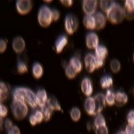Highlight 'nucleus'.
Here are the masks:
<instances>
[{"label":"nucleus","mask_w":134,"mask_h":134,"mask_svg":"<svg viewBox=\"0 0 134 134\" xmlns=\"http://www.w3.org/2000/svg\"><path fill=\"white\" fill-rule=\"evenodd\" d=\"M68 42H69V39L66 36L63 35L60 36L55 43V48L57 53L60 54L63 52L64 48L68 44Z\"/></svg>","instance_id":"f3484780"},{"label":"nucleus","mask_w":134,"mask_h":134,"mask_svg":"<svg viewBox=\"0 0 134 134\" xmlns=\"http://www.w3.org/2000/svg\"><path fill=\"white\" fill-rule=\"evenodd\" d=\"M43 73H44V69L40 63H36L32 67V75L36 79H39L42 76Z\"/></svg>","instance_id":"5701e85b"},{"label":"nucleus","mask_w":134,"mask_h":134,"mask_svg":"<svg viewBox=\"0 0 134 134\" xmlns=\"http://www.w3.org/2000/svg\"><path fill=\"white\" fill-rule=\"evenodd\" d=\"M125 134H134V125L128 124L125 127Z\"/></svg>","instance_id":"79ce46f5"},{"label":"nucleus","mask_w":134,"mask_h":134,"mask_svg":"<svg viewBox=\"0 0 134 134\" xmlns=\"http://www.w3.org/2000/svg\"><path fill=\"white\" fill-rule=\"evenodd\" d=\"M7 42L3 39H0V53H3L6 50Z\"/></svg>","instance_id":"58836bf2"},{"label":"nucleus","mask_w":134,"mask_h":134,"mask_svg":"<svg viewBox=\"0 0 134 134\" xmlns=\"http://www.w3.org/2000/svg\"><path fill=\"white\" fill-rule=\"evenodd\" d=\"M96 134H108V129L106 125H103L96 128L95 130Z\"/></svg>","instance_id":"f704fd0d"},{"label":"nucleus","mask_w":134,"mask_h":134,"mask_svg":"<svg viewBox=\"0 0 134 134\" xmlns=\"http://www.w3.org/2000/svg\"><path fill=\"white\" fill-rule=\"evenodd\" d=\"M97 2L95 0H85L82 2V9L86 15H93L96 12Z\"/></svg>","instance_id":"0eeeda50"},{"label":"nucleus","mask_w":134,"mask_h":134,"mask_svg":"<svg viewBox=\"0 0 134 134\" xmlns=\"http://www.w3.org/2000/svg\"><path fill=\"white\" fill-rule=\"evenodd\" d=\"M26 101L33 109L36 108L38 106L36 95L31 89L27 88H26Z\"/></svg>","instance_id":"4468645a"},{"label":"nucleus","mask_w":134,"mask_h":134,"mask_svg":"<svg viewBox=\"0 0 134 134\" xmlns=\"http://www.w3.org/2000/svg\"><path fill=\"white\" fill-rule=\"evenodd\" d=\"M94 101V104H95V113L96 115L97 114L101 113V111L105 107V104H106V101H105V97L103 94L102 93H99L97 95L93 97Z\"/></svg>","instance_id":"6e6552de"},{"label":"nucleus","mask_w":134,"mask_h":134,"mask_svg":"<svg viewBox=\"0 0 134 134\" xmlns=\"http://www.w3.org/2000/svg\"><path fill=\"white\" fill-rule=\"evenodd\" d=\"M16 9L21 15H26L32 10V3L30 0H18L16 2Z\"/></svg>","instance_id":"39448f33"},{"label":"nucleus","mask_w":134,"mask_h":134,"mask_svg":"<svg viewBox=\"0 0 134 134\" xmlns=\"http://www.w3.org/2000/svg\"><path fill=\"white\" fill-rule=\"evenodd\" d=\"M127 120L129 125H134V111L131 110L129 112L127 116Z\"/></svg>","instance_id":"4c0bfd02"},{"label":"nucleus","mask_w":134,"mask_h":134,"mask_svg":"<svg viewBox=\"0 0 134 134\" xmlns=\"http://www.w3.org/2000/svg\"><path fill=\"white\" fill-rule=\"evenodd\" d=\"M13 126H14V125H13L12 121L9 119H7L6 120H5V127L6 131H9Z\"/></svg>","instance_id":"37998d69"},{"label":"nucleus","mask_w":134,"mask_h":134,"mask_svg":"<svg viewBox=\"0 0 134 134\" xmlns=\"http://www.w3.org/2000/svg\"><path fill=\"white\" fill-rule=\"evenodd\" d=\"M61 3L66 7H71L73 5V2L71 0H62Z\"/></svg>","instance_id":"c03bdc74"},{"label":"nucleus","mask_w":134,"mask_h":134,"mask_svg":"<svg viewBox=\"0 0 134 134\" xmlns=\"http://www.w3.org/2000/svg\"><path fill=\"white\" fill-rule=\"evenodd\" d=\"M13 100L16 102L24 103L26 101V88L23 87H18L15 88L13 93Z\"/></svg>","instance_id":"ddd939ff"},{"label":"nucleus","mask_w":134,"mask_h":134,"mask_svg":"<svg viewBox=\"0 0 134 134\" xmlns=\"http://www.w3.org/2000/svg\"><path fill=\"white\" fill-rule=\"evenodd\" d=\"M52 18H53V21H58L60 18V14L59 11L57 9H52Z\"/></svg>","instance_id":"ea45409f"},{"label":"nucleus","mask_w":134,"mask_h":134,"mask_svg":"<svg viewBox=\"0 0 134 134\" xmlns=\"http://www.w3.org/2000/svg\"><path fill=\"white\" fill-rule=\"evenodd\" d=\"M85 109L90 115H96L95 113V104L93 97H88L85 102Z\"/></svg>","instance_id":"a211bd4d"},{"label":"nucleus","mask_w":134,"mask_h":134,"mask_svg":"<svg viewBox=\"0 0 134 134\" xmlns=\"http://www.w3.org/2000/svg\"><path fill=\"white\" fill-rule=\"evenodd\" d=\"M81 91L85 94L86 96L90 97V96L93 94V84H92L91 81L88 78H85L82 80L81 82Z\"/></svg>","instance_id":"f8f14e48"},{"label":"nucleus","mask_w":134,"mask_h":134,"mask_svg":"<svg viewBox=\"0 0 134 134\" xmlns=\"http://www.w3.org/2000/svg\"><path fill=\"white\" fill-rule=\"evenodd\" d=\"M115 2L113 1H108V0H102L100 2V7L104 12L107 14L108 11L113 6Z\"/></svg>","instance_id":"cd10ccee"},{"label":"nucleus","mask_w":134,"mask_h":134,"mask_svg":"<svg viewBox=\"0 0 134 134\" xmlns=\"http://www.w3.org/2000/svg\"><path fill=\"white\" fill-rule=\"evenodd\" d=\"M83 24L87 30H95L96 25H95V20H94V15H85L83 18Z\"/></svg>","instance_id":"aec40b11"},{"label":"nucleus","mask_w":134,"mask_h":134,"mask_svg":"<svg viewBox=\"0 0 134 134\" xmlns=\"http://www.w3.org/2000/svg\"><path fill=\"white\" fill-rule=\"evenodd\" d=\"M38 20L39 24L42 27H46L50 26L53 21L52 9L46 5L42 6L38 12Z\"/></svg>","instance_id":"f03ea898"},{"label":"nucleus","mask_w":134,"mask_h":134,"mask_svg":"<svg viewBox=\"0 0 134 134\" xmlns=\"http://www.w3.org/2000/svg\"><path fill=\"white\" fill-rule=\"evenodd\" d=\"M46 105L48 107L52 110V111H62V108H61L60 105L59 103L58 102V100L54 97H51L48 98V102L46 103Z\"/></svg>","instance_id":"4be33fe9"},{"label":"nucleus","mask_w":134,"mask_h":134,"mask_svg":"<svg viewBox=\"0 0 134 134\" xmlns=\"http://www.w3.org/2000/svg\"><path fill=\"white\" fill-rule=\"evenodd\" d=\"M107 17L111 24H118L121 23L125 18L124 9L120 5L115 3L107 13Z\"/></svg>","instance_id":"f257e3e1"},{"label":"nucleus","mask_w":134,"mask_h":134,"mask_svg":"<svg viewBox=\"0 0 134 134\" xmlns=\"http://www.w3.org/2000/svg\"><path fill=\"white\" fill-rule=\"evenodd\" d=\"M86 45L88 49H95L99 46V37L97 34L91 32L86 37Z\"/></svg>","instance_id":"1a4fd4ad"},{"label":"nucleus","mask_w":134,"mask_h":134,"mask_svg":"<svg viewBox=\"0 0 134 134\" xmlns=\"http://www.w3.org/2000/svg\"><path fill=\"white\" fill-rule=\"evenodd\" d=\"M69 64L76 70L77 73L81 72V70H82V64L79 58H76V57H72V58L70 60Z\"/></svg>","instance_id":"393cba45"},{"label":"nucleus","mask_w":134,"mask_h":134,"mask_svg":"<svg viewBox=\"0 0 134 134\" xmlns=\"http://www.w3.org/2000/svg\"><path fill=\"white\" fill-rule=\"evenodd\" d=\"M107 54H108V50L105 46H102V45H99L95 48V55L94 56L99 60L105 62Z\"/></svg>","instance_id":"6ab92c4d"},{"label":"nucleus","mask_w":134,"mask_h":134,"mask_svg":"<svg viewBox=\"0 0 134 134\" xmlns=\"http://www.w3.org/2000/svg\"><path fill=\"white\" fill-rule=\"evenodd\" d=\"M70 115L71 119H72V121L76 122L79 121V119H81V111L79 108L77 107H73L71 111L70 112Z\"/></svg>","instance_id":"c85d7f7f"},{"label":"nucleus","mask_w":134,"mask_h":134,"mask_svg":"<svg viewBox=\"0 0 134 134\" xmlns=\"http://www.w3.org/2000/svg\"><path fill=\"white\" fill-rule=\"evenodd\" d=\"M9 96V88L5 82H0V102L5 100Z\"/></svg>","instance_id":"b1692460"},{"label":"nucleus","mask_w":134,"mask_h":134,"mask_svg":"<svg viewBox=\"0 0 134 134\" xmlns=\"http://www.w3.org/2000/svg\"><path fill=\"white\" fill-rule=\"evenodd\" d=\"M94 125L95 127H99L103 125H106V121H105V117H103L101 113L97 115L94 121Z\"/></svg>","instance_id":"7c9ffc66"},{"label":"nucleus","mask_w":134,"mask_h":134,"mask_svg":"<svg viewBox=\"0 0 134 134\" xmlns=\"http://www.w3.org/2000/svg\"><path fill=\"white\" fill-rule=\"evenodd\" d=\"M36 95L38 106H39L40 108H42L45 105H46L48 97L47 92L46 91V90L40 89V90L38 91Z\"/></svg>","instance_id":"2eb2a0df"},{"label":"nucleus","mask_w":134,"mask_h":134,"mask_svg":"<svg viewBox=\"0 0 134 134\" xmlns=\"http://www.w3.org/2000/svg\"><path fill=\"white\" fill-rule=\"evenodd\" d=\"M85 66L87 71L89 73H92L93 72L96 70V57L94 54L89 53L86 55L85 57Z\"/></svg>","instance_id":"423d86ee"},{"label":"nucleus","mask_w":134,"mask_h":134,"mask_svg":"<svg viewBox=\"0 0 134 134\" xmlns=\"http://www.w3.org/2000/svg\"><path fill=\"white\" fill-rule=\"evenodd\" d=\"M110 68H111V70H112V72L114 73L118 72L121 69V64L119 61L117 59H113L111 62Z\"/></svg>","instance_id":"72a5a7b5"},{"label":"nucleus","mask_w":134,"mask_h":134,"mask_svg":"<svg viewBox=\"0 0 134 134\" xmlns=\"http://www.w3.org/2000/svg\"><path fill=\"white\" fill-rule=\"evenodd\" d=\"M34 116L35 117V119H36L37 122H38V124L42 123V121L44 120V116H43V114L41 111H36L35 113L34 114Z\"/></svg>","instance_id":"c9c22d12"},{"label":"nucleus","mask_w":134,"mask_h":134,"mask_svg":"<svg viewBox=\"0 0 134 134\" xmlns=\"http://www.w3.org/2000/svg\"><path fill=\"white\" fill-rule=\"evenodd\" d=\"M41 111L44 116V120L46 121H48L52 116V111L48 107L47 105H45L44 107L41 108Z\"/></svg>","instance_id":"2f4dec72"},{"label":"nucleus","mask_w":134,"mask_h":134,"mask_svg":"<svg viewBox=\"0 0 134 134\" xmlns=\"http://www.w3.org/2000/svg\"><path fill=\"white\" fill-rule=\"evenodd\" d=\"M65 74L66 76L69 78V79H73L76 77L78 73L76 72V70L69 64L65 68Z\"/></svg>","instance_id":"c756f323"},{"label":"nucleus","mask_w":134,"mask_h":134,"mask_svg":"<svg viewBox=\"0 0 134 134\" xmlns=\"http://www.w3.org/2000/svg\"><path fill=\"white\" fill-rule=\"evenodd\" d=\"M117 134H125V131H119V132L117 133Z\"/></svg>","instance_id":"49530a36"},{"label":"nucleus","mask_w":134,"mask_h":134,"mask_svg":"<svg viewBox=\"0 0 134 134\" xmlns=\"http://www.w3.org/2000/svg\"><path fill=\"white\" fill-rule=\"evenodd\" d=\"M0 130H1V128H0Z\"/></svg>","instance_id":"09e8293b"},{"label":"nucleus","mask_w":134,"mask_h":134,"mask_svg":"<svg viewBox=\"0 0 134 134\" xmlns=\"http://www.w3.org/2000/svg\"><path fill=\"white\" fill-rule=\"evenodd\" d=\"M12 110L14 117L17 120L24 119L28 112V108L26 103L16 102L14 100H13L12 104Z\"/></svg>","instance_id":"7ed1b4c3"},{"label":"nucleus","mask_w":134,"mask_h":134,"mask_svg":"<svg viewBox=\"0 0 134 134\" xmlns=\"http://www.w3.org/2000/svg\"><path fill=\"white\" fill-rule=\"evenodd\" d=\"M12 48L16 53L20 54L23 52L26 48V42L21 36H17L12 42Z\"/></svg>","instance_id":"9d476101"},{"label":"nucleus","mask_w":134,"mask_h":134,"mask_svg":"<svg viewBox=\"0 0 134 134\" xmlns=\"http://www.w3.org/2000/svg\"><path fill=\"white\" fill-rule=\"evenodd\" d=\"M8 113V109L5 105L0 103V117L3 118L7 116Z\"/></svg>","instance_id":"e433bc0d"},{"label":"nucleus","mask_w":134,"mask_h":134,"mask_svg":"<svg viewBox=\"0 0 134 134\" xmlns=\"http://www.w3.org/2000/svg\"><path fill=\"white\" fill-rule=\"evenodd\" d=\"M124 15L127 20L134 19V0H127L125 2L124 9Z\"/></svg>","instance_id":"9b49d317"},{"label":"nucleus","mask_w":134,"mask_h":134,"mask_svg":"<svg viewBox=\"0 0 134 134\" xmlns=\"http://www.w3.org/2000/svg\"><path fill=\"white\" fill-rule=\"evenodd\" d=\"M133 61H134V54H133Z\"/></svg>","instance_id":"de8ad7c7"},{"label":"nucleus","mask_w":134,"mask_h":134,"mask_svg":"<svg viewBox=\"0 0 134 134\" xmlns=\"http://www.w3.org/2000/svg\"><path fill=\"white\" fill-rule=\"evenodd\" d=\"M128 97L125 93L124 92L119 91L115 94V104L119 107L124 106V105L127 103Z\"/></svg>","instance_id":"412c9836"},{"label":"nucleus","mask_w":134,"mask_h":134,"mask_svg":"<svg viewBox=\"0 0 134 134\" xmlns=\"http://www.w3.org/2000/svg\"><path fill=\"white\" fill-rule=\"evenodd\" d=\"M113 82L111 76L106 75L100 79V86L103 88H109L113 85Z\"/></svg>","instance_id":"a878e982"},{"label":"nucleus","mask_w":134,"mask_h":134,"mask_svg":"<svg viewBox=\"0 0 134 134\" xmlns=\"http://www.w3.org/2000/svg\"><path fill=\"white\" fill-rule=\"evenodd\" d=\"M30 122L31 125H33V126H35V125H36L38 124V122H37L36 119H35L34 115H31L30 117Z\"/></svg>","instance_id":"a18cd8bd"},{"label":"nucleus","mask_w":134,"mask_h":134,"mask_svg":"<svg viewBox=\"0 0 134 134\" xmlns=\"http://www.w3.org/2000/svg\"><path fill=\"white\" fill-rule=\"evenodd\" d=\"M17 70L19 74L23 75V74L27 73L28 69H27V66L26 63L22 61H19L17 64Z\"/></svg>","instance_id":"473e14b6"},{"label":"nucleus","mask_w":134,"mask_h":134,"mask_svg":"<svg viewBox=\"0 0 134 134\" xmlns=\"http://www.w3.org/2000/svg\"><path fill=\"white\" fill-rule=\"evenodd\" d=\"M94 18L95 20V25H96L95 30H100L103 29L106 26V22H107V19L105 15L102 13L98 12L94 14Z\"/></svg>","instance_id":"dca6fc26"},{"label":"nucleus","mask_w":134,"mask_h":134,"mask_svg":"<svg viewBox=\"0 0 134 134\" xmlns=\"http://www.w3.org/2000/svg\"><path fill=\"white\" fill-rule=\"evenodd\" d=\"M79 27V20L74 14H69L64 20V28L69 35H72Z\"/></svg>","instance_id":"20e7f679"},{"label":"nucleus","mask_w":134,"mask_h":134,"mask_svg":"<svg viewBox=\"0 0 134 134\" xmlns=\"http://www.w3.org/2000/svg\"><path fill=\"white\" fill-rule=\"evenodd\" d=\"M115 94L112 91L107 90L106 95H105V101L109 106H113L115 105Z\"/></svg>","instance_id":"bb28decb"},{"label":"nucleus","mask_w":134,"mask_h":134,"mask_svg":"<svg viewBox=\"0 0 134 134\" xmlns=\"http://www.w3.org/2000/svg\"><path fill=\"white\" fill-rule=\"evenodd\" d=\"M8 134H20V130L18 127L16 125H14L8 131Z\"/></svg>","instance_id":"a19ab883"}]
</instances>
